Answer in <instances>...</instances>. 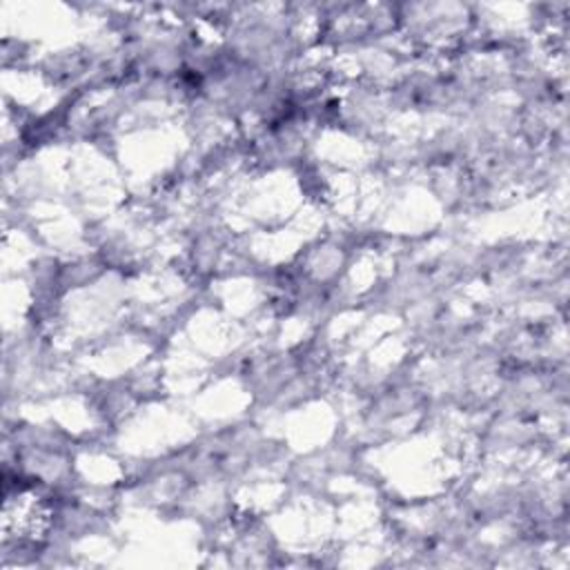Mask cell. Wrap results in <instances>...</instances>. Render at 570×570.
Listing matches in <instances>:
<instances>
[{
	"instance_id": "cell-1",
	"label": "cell",
	"mask_w": 570,
	"mask_h": 570,
	"mask_svg": "<svg viewBox=\"0 0 570 570\" xmlns=\"http://www.w3.org/2000/svg\"><path fill=\"white\" fill-rule=\"evenodd\" d=\"M4 537L16 539H36L47 528V508L31 492H18L16 497H7L4 501Z\"/></svg>"
}]
</instances>
